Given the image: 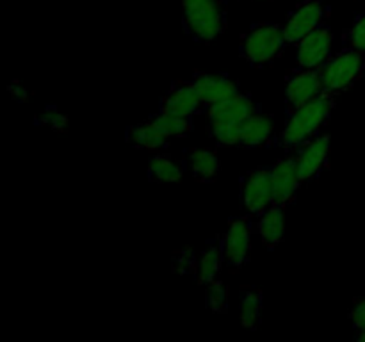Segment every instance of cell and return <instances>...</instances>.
<instances>
[{"label":"cell","instance_id":"6da1fadb","mask_svg":"<svg viewBox=\"0 0 365 342\" xmlns=\"http://www.w3.org/2000/svg\"><path fill=\"white\" fill-rule=\"evenodd\" d=\"M335 103H337V95L324 91L307 105L289 113L287 123L277 138V145L285 150H296L303 142L319 135L334 114Z\"/></svg>","mask_w":365,"mask_h":342},{"label":"cell","instance_id":"7a4b0ae2","mask_svg":"<svg viewBox=\"0 0 365 342\" xmlns=\"http://www.w3.org/2000/svg\"><path fill=\"white\" fill-rule=\"evenodd\" d=\"M184 31L198 43H212L227 28L223 0H182Z\"/></svg>","mask_w":365,"mask_h":342},{"label":"cell","instance_id":"3957f363","mask_svg":"<svg viewBox=\"0 0 365 342\" xmlns=\"http://www.w3.org/2000/svg\"><path fill=\"white\" fill-rule=\"evenodd\" d=\"M285 45L287 39L284 34V25L274 21H260L253 24L241 36L239 52L242 59L253 68H264L280 56Z\"/></svg>","mask_w":365,"mask_h":342},{"label":"cell","instance_id":"277c9868","mask_svg":"<svg viewBox=\"0 0 365 342\" xmlns=\"http://www.w3.org/2000/svg\"><path fill=\"white\" fill-rule=\"evenodd\" d=\"M364 71L365 52L344 46L341 52L331 56L321 66L324 91L335 93V95L348 91L364 77Z\"/></svg>","mask_w":365,"mask_h":342},{"label":"cell","instance_id":"5b68a950","mask_svg":"<svg viewBox=\"0 0 365 342\" xmlns=\"http://www.w3.org/2000/svg\"><path fill=\"white\" fill-rule=\"evenodd\" d=\"M324 93L321 68L296 66L285 78V109L287 113L307 105Z\"/></svg>","mask_w":365,"mask_h":342},{"label":"cell","instance_id":"8992f818","mask_svg":"<svg viewBox=\"0 0 365 342\" xmlns=\"http://www.w3.org/2000/svg\"><path fill=\"white\" fill-rule=\"evenodd\" d=\"M241 207L252 217H259L273 203V182L271 166H260L241 178Z\"/></svg>","mask_w":365,"mask_h":342},{"label":"cell","instance_id":"52a82bcc","mask_svg":"<svg viewBox=\"0 0 365 342\" xmlns=\"http://www.w3.org/2000/svg\"><path fill=\"white\" fill-rule=\"evenodd\" d=\"M253 221L252 216H239L230 219L227 232L220 235L221 249H223L225 266L239 269L250 260L252 252Z\"/></svg>","mask_w":365,"mask_h":342},{"label":"cell","instance_id":"ba28073f","mask_svg":"<svg viewBox=\"0 0 365 342\" xmlns=\"http://www.w3.org/2000/svg\"><path fill=\"white\" fill-rule=\"evenodd\" d=\"M330 16V7L319 0H307L291 11L287 21L284 24V34L287 45H298L305 36L324 25V20Z\"/></svg>","mask_w":365,"mask_h":342},{"label":"cell","instance_id":"9c48e42d","mask_svg":"<svg viewBox=\"0 0 365 342\" xmlns=\"http://www.w3.org/2000/svg\"><path fill=\"white\" fill-rule=\"evenodd\" d=\"M331 153V135L319 134L296 148L294 159L303 184L316 178L327 167Z\"/></svg>","mask_w":365,"mask_h":342},{"label":"cell","instance_id":"30bf717a","mask_svg":"<svg viewBox=\"0 0 365 342\" xmlns=\"http://www.w3.org/2000/svg\"><path fill=\"white\" fill-rule=\"evenodd\" d=\"M334 32L330 25H321L296 45V66L321 68L331 57Z\"/></svg>","mask_w":365,"mask_h":342},{"label":"cell","instance_id":"8fae6325","mask_svg":"<svg viewBox=\"0 0 365 342\" xmlns=\"http://www.w3.org/2000/svg\"><path fill=\"white\" fill-rule=\"evenodd\" d=\"M257 110H259V105L252 98V95L239 91L237 95H232L228 98L207 105L205 116L209 123L242 125L246 118H250Z\"/></svg>","mask_w":365,"mask_h":342},{"label":"cell","instance_id":"7c38bea8","mask_svg":"<svg viewBox=\"0 0 365 342\" xmlns=\"http://www.w3.org/2000/svg\"><path fill=\"white\" fill-rule=\"evenodd\" d=\"M271 182H273V203H280L285 207L291 205L303 185L294 155L277 160L271 166Z\"/></svg>","mask_w":365,"mask_h":342},{"label":"cell","instance_id":"4fadbf2b","mask_svg":"<svg viewBox=\"0 0 365 342\" xmlns=\"http://www.w3.org/2000/svg\"><path fill=\"white\" fill-rule=\"evenodd\" d=\"M192 89L196 91L198 98L202 100L203 105H210V103H216L220 100L228 98L232 95H237L241 89H239V82L230 78L228 75H220V73H205V71H195L191 78Z\"/></svg>","mask_w":365,"mask_h":342},{"label":"cell","instance_id":"5bb4252c","mask_svg":"<svg viewBox=\"0 0 365 342\" xmlns=\"http://www.w3.org/2000/svg\"><path fill=\"white\" fill-rule=\"evenodd\" d=\"M203 109L202 100L198 98L189 81H175L166 95L159 102V113L177 114V116L192 118Z\"/></svg>","mask_w":365,"mask_h":342},{"label":"cell","instance_id":"9a60e30c","mask_svg":"<svg viewBox=\"0 0 365 342\" xmlns=\"http://www.w3.org/2000/svg\"><path fill=\"white\" fill-rule=\"evenodd\" d=\"M274 132V121L273 118L267 116V114L253 113L252 116L246 118L245 123L241 127V141L239 146L246 150L260 148V146L269 145L271 139H273Z\"/></svg>","mask_w":365,"mask_h":342},{"label":"cell","instance_id":"2e32d148","mask_svg":"<svg viewBox=\"0 0 365 342\" xmlns=\"http://www.w3.org/2000/svg\"><path fill=\"white\" fill-rule=\"evenodd\" d=\"M285 209L280 203H271L266 212L257 217V232L267 249H274L282 242L285 232Z\"/></svg>","mask_w":365,"mask_h":342},{"label":"cell","instance_id":"e0dca14e","mask_svg":"<svg viewBox=\"0 0 365 342\" xmlns=\"http://www.w3.org/2000/svg\"><path fill=\"white\" fill-rule=\"evenodd\" d=\"M170 139L171 138H168V135L160 130L159 125H157L152 118H148V120L143 121V123L132 125L127 130L128 145L139 150H146V152H159V150L166 148Z\"/></svg>","mask_w":365,"mask_h":342},{"label":"cell","instance_id":"ac0fdd59","mask_svg":"<svg viewBox=\"0 0 365 342\" xmlns=\"http://www.w3.org/2000/svg\"><path fill=\"white\" fill-rule=\"evenodd\" d=\"M189 171L192 173V178L200 184H212L216 182L220 175L221 162L220 157L214 150L207 148H191L185 157Z\"/></svg>","mask_w":365,"mask_h":342},{"label":"cell","instance_id":"d6986e66","mask_svg":"<svg viewBox=\"0 0 365 342\" xmlns=\"http://www.w3.org/2000/svg\"><path fill=\"white\" fill-rule=\"evenodd\" d=\"M185 166L187 162H182L170 155H163V153H155L150 157L146 173H148V180L153 184H177L184 178Z\"/></svg>","mask_w":365,"mask_h":342},{"label":"cell","instance_id":"ffe728a7","mask_svg":"<svg viewBox=\"0 0 365 342\" xmlns=\"http://www.w3.org/2000/svg\"><path fill=\"white\" fill-rule=\"evenodd\" d=\"M223 266L225 259L220 237L210 239L205 244V248H203V252L200 253L198 273H196V281H198V285H207L212 280H216Z\"/></svg>","mask_w":365,"mask_h":342},{"label":"cell","instance_id":"44dd1931","mask_svg":"<svg viewBox=\"0 0 365 342\" xmlns=\"http://www.w3.org/2000/svg\"><path fill=\"white\" fill-rule=\"evenodd\" d=\"M264 296L260 289L245 287L239 291V321L246 330H255L262 314Z\"/></svg>","mask_w":365,"mask_h":342},{"label":"cell","instance_id":"7402d4cb","mask_svg":"<svg viewBox=\"0 0 365 342\" xmlns=\"http://www.w3.org/2000/svg\"><path fill=\"white\" fill-rule=\"evenodd\" d=\"M150 118L159 125V128L168 138H182V135H187L192 130V118L159 113V110Z\"/></svg>","mask_w":365,"mask_h":342},{"label":"cell","instance_id":"603a6c76","mask_svg":"<svg viewBox=\"0 0 365 342\" xmlns=\"http://www.w3.org/2000/svg\"><path fill=\"white\" fill-rule=\"evenodd\" d=\"M198 260L192 248H182L171 256V269L178 276H196L198 273Z\"/></svg>","mask_w":365,"mask_h":342},{"label":"cell","instance_id":"cb8c5ba5","mask_svg":"<svg viewBox=\"0 0 365 342\" xmlns=\"http://www.w3.org/2000/svg\"><path fill=\"white\" fill-rule=\"evenodd\" d=\"M205 303L207 309L214 314H221L228 309V291L223 281H220L216 278L210 284H207Z\"/></svg>","mask_w":365,"mask_h":342},{"label":"cell","instance_id":"d4e9b609","mask_svg":"<svg viewBox=\"0 0 365 342\" xmlns=\"http://www.w3.org/2000/svg\"><path fill=\"white\" fill-rule=\"evenodd\" d=\"M342 41H344V46H348V48L365 52V13L355 18L348 32L342 36Z\"/></svg>","mask_w":365,"mask_h":342},{"label":"cell","instance_id":"484cf974","mask_svg":"<svg viewBox=\"0 0 365 342\" xmlns=\"http://www.w3.org/2000/svg\"><path fill=\"white\" fill-rule=\"evenodd\" d=\"M36 123L43 125V127L52 128L53 132H64L68 127V118L64 116L61 110H57V107H46L41 113V116L36 120Z\"/></svg>","mask_w":365,"mask_h":342},{"label":"cell","instance_id":"4316f807","mask_svg":"<svg viewBox=\"0 0 365 342\" xmlns=\"http://www.w3.org/2000/svg\"><path fill=\"white\" fill-rule=\"evenodd\" d=\"M349 321L356 331L365 330V294L359 296L353 301L351 310H349Z\"/></svg>","mask_w":365,"mask_h":342},{"label":"cell","instance_id":"83f0119b","mask_svg":"<svg viewBox=\"0 0 365 342\" xmlns=\"http://www.w3.org/2000/svg\"><path fill=\"white\" fill-rule=\"evenodd\" d=\"M7 91H9V95L13 96V100H16V102L24 103V102H27V100H29V91L24 88V86H20V84L7 86Z\"/></svg>","mask_w":365,"mask_h":342},{"label":"cell","instance_id":"f1b7e54d","mask_svg":"<svg viewBox=\"0 0 365 342\" xmlns=\"http://www.w3.org/2000/svg\"><path fill=\"white\" fill-rule=\"evenodd\" d=\"M355 338H356V341H359V342H365V330H360V331H356Z\"/></svg>","mask_w":365,"mask_h":342}]
</instances>
